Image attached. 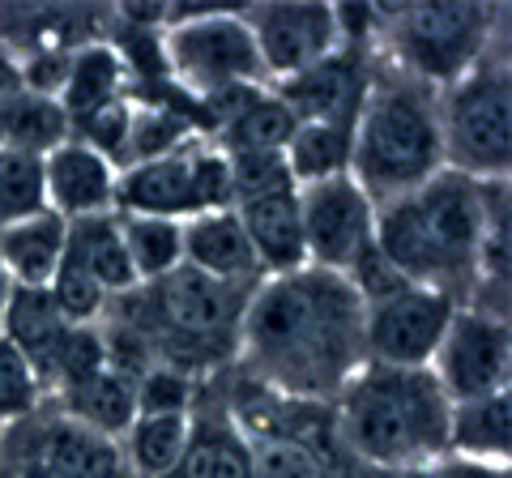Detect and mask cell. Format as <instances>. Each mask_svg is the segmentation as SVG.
Listing matches in <instances>:
<instances>
[{
	"mask_svg": "<svg viewBox=\"0 0 512 478\" xmlns=\"http://www.w3.org/2000/svg\"><path fill=\"white\" fill-rule=\"evenodd\" d=\"M252 291L256 286L218 282L180 265L175 274L141 282L116 299V329L146 350L154 368H175L197 380L235 359Z\"/></svg>",
	"mask_w": 512,
	"mask_h": 478,
	"instance_id": "cell-4",
	"label": "cell"
},
{
	"mask_svg": "<svg viewBox=\"0 0 512 478\" xmlns=\"http://www.w3.org/2000/svg\"><path fill=\"white\" fill-rule=\"evenodd\" d=\"M231 414L248 444L252 478H342L333 457L338 436L333 419L325 423V406L286 402L248 385L235 397Z\"/></svg>",
	"mask_w": 512,
	"mask_h": 478,
	"instance_id": "cell-9",
	"label": "cell"
},
{
	"mask_svg": "<svg viewBox=\"0 0 512 478\" xmlns=\"http://www.w3.org/2000/svg\"><path fill=\"white\" fill-rule=\"evenodd\" d=\"M64 137H69V120H64L60 103L47 99V94L22 90L18 99H9L0 107V146L43 158L47 150H56Z\"/></svg>",
	"mask_w": 512,
	"mask_h": 478,
	"instance_id": "cell-29",
	"label": "cell"
},
{
	"mask_svg": "<svg viewBox=\"0 0 512 478\" xmlns=\"http://www.w3.org/2000/svg\"><path fill=\"white\" fill-rule=\"evenodd\" d=\"M231 163V210L256 252L261 274L303 269V227H299V184L286 171L282 154H227Z\"/></svg>",
	"mask_w": 512,
	"mask_h": 478,
	"instance_id": "cell-11",
	"label": "cell"
},
{
	"mask_svg": "<svg viewBox=\"0 0 512 478\" xmlns=\"http://www.w3.org/2000/svg\"><path fill=\"white\" fill-rule=\"evenodd\" d=\"M303 257L329 274H350L363 252L376 248V201L355 184V175H333L299 188Z\"/></svg>",
	"mask_w": 512,
	"mask_h": 478,
	"instance_id": "cell-13",
	"label": "cell"
},
{
	"mask_svg": "<svg viewBox=\"0 0 512 478\" xmlns=\"http://www.w3.org/2000/svg\"><path fill=\"white\" fill-rule=\"evenodd\" d=\"M372 73V47H338L308 73L278 82L274 94L286 103L295 124H346V129H355Z\"/></svg>",
	"mask_w": 512,
	"mask_h": 478,
	"instance_id": "cell-17",
	"label": "cell"
},
{
	"mask_svg": "<svg viewBox=\"0 0 512 478\" xmlns=\"http://www.w3.org/2000/svg\"><path fill=\"white\" fill-rule=\"evenodd\" d=\"M9 291H13V282L5 278V269H0V325H5V308H9Z\"/></svg>",
	"mask_w": 512,
	"mask_h": 478,
	"instance_id": "cell-35",
	"label": "cell"
},
{
	"mask_svg": "<svg viewBox=\"0 0 512 478\" xmlns=\"http://www.w3.org/2000/svg\"><path fill=\"white\" fill-rule=\"evenodd\" d=\"M440 103V141L444 167L466 180H508L512 163V77L508 56L491 52L457 77L453 86L436 90Z\"/></svg>",
	"mask_w": 512,
	"mask_h": 478,
	"instance_id": "cell-7",
	"label": "cell"
},
{
	"mask_svg": "<svg viewBox=\"0 0 512 478\" xmlns=\"http://www.w3.org/2000/svg\"><path fill=\"white\" fill-rule=\"evenodd\" d=\"M47 402H52L64 419L82 423L94 436H107L120 444L128 423L137 419V380H128L124 372L111 368V363H103V368L77 376L73 385L56 389Z\"/></svg>",
	"mask_w": 512,
	"mask_h": 478,
	"instance_id": "cell-19",
	"label": "cell"
},
{
	"mask_svg": "<svg viewBox=\"0 0 512 478\" xmlns=\"http://www.w3.org/2000/svg\"><path fill=\"white\" fill-rule=\"evenodd\" d=\"M483 218L487 184L444 167L427 184L376 205V248L406 282L470 304L478 286Z\"/></svg>",
	"mask_w": 512,
	"mask_h": 478,
	"instance_id": "cell-3",
	"label": "cell"
},
{
	"mask_svg": "<svg viewBox=\"0 0 512 478\" xmlns=\"http://www.w3.org/2000/svg\"><path fill=\"white\" fill-rule=\"evenodd\" d=\"M39 210H47L43 158L0 146V227H13V222H22Z\"/></svg>",
	"mask_w": 512,
	"mask_h": 478,
	"instance_id": "cell-30",
	"label": "cell"
},
{
	"mask_svg": "<svg viewBox=\"0 0 512 478\" xmlns=\"http://www.w3.org/2000/svg\"><path fill=\"white\" fill-rule=\"evenodd\" d=\"M116 180L120 167L73 133L56 150L43 154V197L47 210L64 222H82L99 214H116Z\"/></svg>",
	"mask_w": 512,
	"mask_h": 478,
	"instance_id": "cell-18",
	"label": "cell"
},
{
	"mask_svg": "<svg viewBox=\"0 0 512 478\" xmlns=\"http://www.w3.org/2000/svg\"><path fill=\"white\" fill-rule=\"evenodd\" d=\"M197 406V380L175 368H150L137 380V410H192Z\"/></svg>",
	"mask_w": 512,
	"mask_h": 478,
	"instance_id": "cell-33",
	"label": "cell"
},
{
	"mask_svg": "<svg viewBox=\"0 0 512 478\" xmlns=\"http://www.w3.org/2000/svg\"><path fill=\"white\" fill-rule=\"evenodd\" d=\"M448 414L453 397L431 368L363 363L333 397V436L372 470L423 474L448 457Z\"/></svg>",
	"mask_w": 512,
	"mask_h": 478,
	"instance_id": "cell-2",
	"label": "cell"
},
{
	"mask_svg": "<svg viewBox=\"0 0 512 478\" xmlns=\"http://www.w3.org/2000/svg\"><path fill=\"white\" fill-rule=\"evenodd\" d=\"M448 457L474 461V466H508V457H512L508 389L453 402V414H448Z\"/></svg>",
	"mask_w": 512,
	"mask_h": 478,
	"instance_id": "cell-24",
	"label": "cell"
},
{
	"mask_svg": "<svg viewBox=\"0 0 512 478\" xmlns=\"http://www.w3.org/2000/svg\"><path fill=\"white\" fill-rule=\"evenodd\" d=\"M158 52H163L167 77H175V86L192 94L197 103H210L248 86H269L265 65L252 43V30L239 9L175 13L158 30Z\"/></svg>",
	"mask_w": 512,
	"mask_h": 478,
	"instance_id": "cell-8",
	"label": "cell"
},
{
	"mask_svg": "<svg viewBox=\"0 0 512 478\" xmlns=\"http://www.w3.org/2000/svg\"><path fill=\"white\" fill-rule=\"evenodd\" d=\"M431 372H436V380L453 402L508 389V376H512L508 312H487V308L461 304L453 312V321H448V333L436 350V359H431Z\"/></svg>",
	"mask_w": 512,
	"mask_h": 478,
	"instance_id": "cell-15",
	"label": "cell"
},
{
	"mask_svg": "<svg viewBox=\"0 0 512 478\" xmlns=\"http://www.w3.org/2000/svg\"><path fill=\"white\" fill-rule=\"evenodd\" d=\"M192 410H137L120 436V457L133 478H167L188 449Z\"/></svg>",
	"mask_w": 512,
	"mask_h": 478,
	"instance_id": "cell-25",
	"label": "cell"
},
{
	"mask_svg": "<svg viewBox=\"0 0 512 478\" xmlns=\"http://www.w3.org/2000/svg\"><path fill=\"white\" fill-rule=\"evenodd\" d=\"M184 265L239 286H256L265 278L235 210H210L184 222Z\"/></svg>",
	"mask_w": 512,
	"mask_h": 478,
	"instance_id": "cell-20",
	"label": "cell"
},
{
	"mask_svg": "<svg viewBox=\"0 0 512 478\" xmlns=\"http://www.w3.org/2000/svg\"><path fill=\"white\" fill-rule=\"evenodd\" d=\"M69 252V222L52 210H39L13 227H0V269L13 286H35L47 291L56 269Z\"/></svg>",
	"mask_w": 512,
	"mask_h": 478,
	"instance_id": "cell-22",
	"label": "cell"
},
{
	"mask_svg": "<svg viewBox=\"0 0 512 478\" xmlns=\"http://www.w3.org/2000/svg\"><path fill=\"white\" fill-rule=\"evenodd\" d=\"M43 406L39 376L30 372V363L5 333H0V432L13 423H22L26 414H35Z\"/></svg>",
	"mask_w": 512,
	"mask_h": 478,
	"instance_id": "cell-32",
	"label": "cell"
},
{
	"mask_svg": "<svg viewBox=\"0 0 512 478\" xmlns=\"http://www.w3.org/2000/svg\"><path fill=\"white\" fill-rule=\"evenodd\" d=\"M167 478H252L248 444L231 406H192L188 449Z\"/></svg>",
	"mask_w": 512,
	"mask_h": 478,
	"instance_id": "cell-23",
	"label": "cell"
},
{
	"mask_svg": "<svg viewBox=\"0 0 512 478\" xmlns=\"http://www.w3.org/2000/svg\"><path fill=\"white\" fill-rule=\"evenodd\" d=\"M461 304L440 291L406 282L402 291L363 304V346L367 363L384 368H431Z\"/></svg>",
	"mask_w": 512,
	"mask_h": 478,
	"instance_id": "cell-14",
	"label": "cell"
},
{
	"mask_svg": "<svg viewBox=\"0 0 512 478\" xmlns=\"http://www.w3.org/2000/svg\"><path fill=\"white\" fill-rule=\"evenodd\" d=\"M350 150H355V129L346 124H295L282 158L291 180L303 188L333 180V175H350Z\"/></svg>",
	"mask_w": 512,
	"mask_h": 478,
	"instance_id": "cell-27",
	"label": "cell"
},
{
	"mask_svg": "<svg viewBox=\"0 0 512 478\" xmlns=\"http://www.w3.org/2000/svg\"><path fill=\"white\" fill-rule=\"evenodd\" d=\"M210 210H231V163L214 141H192L175 154L120 167L116 214L188 222Z\"/></svg>",
	"mask_w": 512,
	"mask_h": 478,
	"instance_id": "cell-10",
	"label": "cell"
},
{
	"mask_svg": "<svg viewBox=\"0 0 512 478\" xmlns=\"http://www.w3.org/2000/svg\"><path fill=\"white\" fill-rule=\"evenodd\" d=\"M423 478H508V466H474V461L444 457L440 466L423 470Z\"/></svg>",
	"mask_w": 512,
	"mask_h": 478,
	"instance_id": "cell-34",
	"label": "cell"
},
{
	"mask_svg": "<svg viewBox=\"0 0 512 478\" xmlns=\"http://www.w3.org/2000/svg\"><path fill=\"white\" fill-rule=\"evenodd\" d=\"M444 171L436 90L380 65L355 116L350 175L376 205L410 193Z\"/></svg>",
	"mask_w": 512,
	"mask_h": 478,
	"instance_id": "cell-5",
	"label": "cell"
},
{
	"mask_svg": "<svg viewBox=\"0 0 512 478\" xmlns=\"http://www.w3.org/2000/svg\"><path fill=\"white\" fill-rule=\"evenodd\" d=\"M124 86H128V60L116 52V47L111 43H82L69 56V69H64V82L56 90V103L73 129V124H86L90 116H99V111L124 103L128 99Z\"/></svg>",
	"mask_w": 512,
	"mask_h": 478,
	"instance_id": "cell-21",
	"label": "cell"
},
{
	"mask_svg": "<svg viewBox=\"0 0 512 478\" xmlns=\"http://www.w3.org/2000/svg\"><path fill=\"white\" fill-rule=\"evenodd\" d=\"M244 380L286 402L333 406L367 363L363 299L346 274L303 265L269 274L248 299L235 350Z\"/></svg>",
	"mask_w": 512,
	"mask_h": 478,
	"instance_id": "cell-1",
	"label": "cell"
},
{
	"mask_svg": "<svg viewBox=\"0 0 512 478\" xmlns=\"http://www.w3.org/2000/svg\"><path fill=\"white\" fill-rule=\"evenodd\" d=\"M239 13H244L252 30L269 86L308 73L320 60H329L338 47H346L338 26V5H248Z\"/></svg>",
	"mask_w": 512,
	"mask_h": 478,
	"instance_id": "cell-16",
	"label": "cell"
},
{
	"mask_svg": "<svg viewBox=\"0 0 512 478\" xmlns=\"http://www.w3.org/2000/svg\"><path fill=\"white\" fill-rule=\"evenodd\" d=\"M47 295H52L56 312H60L69 325H77V329L103 325V316H107V308H111V295L86 274L82 265L69 261V252H64V261H60V269H56L52 286H47Z\"/></svg>",
	"mask_w": 512,
	"mask_h": 478,
	"instance_id": "cell-31",
	"label": "cell"
},
{
	"mask_svg": "<svg viewBox=\"0 0 512 478\" xmlns=\"http://www.w3.org/2000/svg\"><path fill=\"white\" fill-rule=\"evenodd\" d=\"M0 478H133L120 444L47 402L0 432Z\"/></svg>",
	"mask_w": 512,
	"mask_h": 478,
	"instance_id": "cell-12",
	"label": "cell"
},
{
	"mask_svg": "<svg viewBox=\"0 0 512 478\" xmlns=\"http://www.w3.org/2000/svg\"><path fill=\"white\" fill-rule=\"evenodd\" d=\"M116 218H120L124 252H128V261H133L137 286L167 278L184 265V222L150 218V214H116Z\"/></svg>",
	"mask_w": 512,
	"mask_h": 478,
	"instance_id": "cell-28",
	"label": "cell"
},
{
	"mask_svg": "<svg viewBox=\"0 0 512 478\" xmlns=\"http://www.w3.org/2000/svg\"><path fill=\"white\" fill-rule=\"evenodd\" d=\"M500 9L478 0H440V5L376 9V43L384 65L431 90L453 86L495 47Z\"/></svg>",
	"mask_w": 512,
	"mask_h": 478,
	"instance_id": "cell-6",
	"label": "cell"
},
{
	"mask_svg": "<svg viewBox=\"0 0 512 478\" xmlns=\"http://www.w3.org/2000/svg\"><path fill=\"white\" fill-rule=\"evenodd\" d=\"M69 261L82 265L111 299H124L128 291H137V274L124 252V235H120L116 214L69 222Z\"/></svg>",
	"mask_w": 512,
	"mask_h": 478,
	"instance_id": "cell-26",
	"label": "cell"
}]
</instances>
